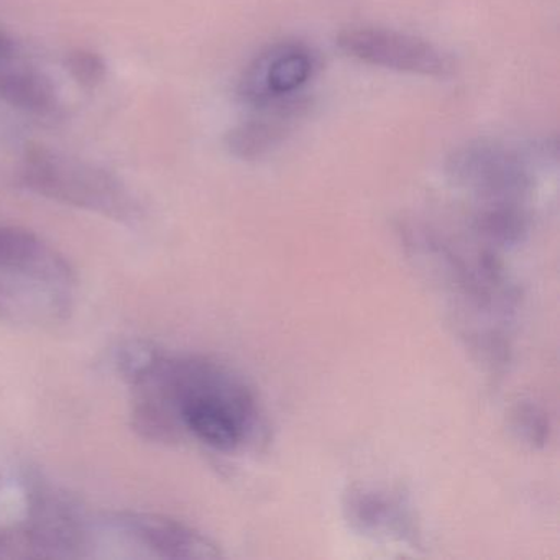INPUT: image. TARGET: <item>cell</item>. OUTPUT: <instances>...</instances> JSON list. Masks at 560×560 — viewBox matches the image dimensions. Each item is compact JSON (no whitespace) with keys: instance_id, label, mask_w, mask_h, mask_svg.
Returning a JSON list of instances; mask_svg holds the SVG:
<instances>
[{"instance_id":"obj_4","label":"cell","mask_w":560,"mask_h":560,"mask_svg":"<svg viewBox=\"0 0 560 560\" xmlns=\"http://www.w3.org/2000/svg\"><path fill=\"white\" fill-rule=\"evenodd\" d=\"M337 45L349 57L386 70L424 77H444L452 70L448 58L428 42L385 28L343 31Z\"/></svg>"},{"instance_id":"obj_10","label":"cell","mask_w":560,"mask_h":560,"mask_svg":"<svg viewBox=\"0 0 560 560\" xmlns=\"http://www.w3.org/2000/svg\"><path fill=\"white\" fill-rule=\"evenodd\" d=\"M513 429L520 439L533 447H542L549 441V418L542 408L530 401H523L514 408Z\"/></svg>"},{"instance_id":"obj_6","label":"cell","mask_w":560,"mask_h":560,"mask_svg":"<svg viewBox=\"0 0 560 560\" xmlns=\"http://www.w3.org/2000/svg\"><path fill=\"white\" fill-rule=\"evenodd\" d=\"M110 524L155 557L165 559H218L219 547L179 521L150 513H119Z\"/></svg>"},{"instance_id":"obj_8","label":"cell","mask_w":560,"mask_h":560,"mask_svg":"<svg viewBox=\"0 0 560 560\" xmlns=\"http://www.w3.org/2000/svg\"><path fill=\"white\" fill-rule=\"evenodd\" d=\"M350 520L362 533L378 537H396L402 542H416V524L401 498L385 491H353L347 504Z\"/></svg>"},{"instance_id":"obj_7","label":"cell","mask_w":560,"mask_h":560,"mask_svg":"<svg viewBox=\"0 0 560 560\" xmlns=\"http://www.w3.org/2000/svg\"><path fill=\"white\" fill-rule=\"evenodd\" d=\"M255 109L252 119L229 133V150L238 159H257L278 145L300 119L303 107L300 101L280 100Z\"/></svg>"},{"instance_id":"obj_9","label":"cell","mask_w":560,"mask_h":560,"mask_svg":"<svg viewBox=\"0 0 560 560\" xmlns=\"http://www.w3.org/2000/svg\"><path fill=\"white\" fill-rule=\"evenodd\" d=\"M0 100L38 116L55 113L58 107L50 78L34 68H0Z\"/></svg>"},{"instance_id":"obj_12","label":"cell","mask_w":560,"mask_h":560,"mask_svg":"<svg viewBox=\"0 0 560 560\" xmlns=\"http://www.w3.org/2000/svg\"><path fill=\"white\" fill-rule=\"evenodd\" d=\"M4 54V47H2V42H0V57Z\"/></svg>"},{"instance_id":"obj_1","label":"cell","mask_w":560,"mask_h":560,"mask_svg":"<svg viewBox=\"0 0 560 560\" xmlns=\"http://www.w3.org/2000/svg\"><path fill=\"white\" fill-rule=\"evenodd\" d=\"M70 261L34 232L0 225V319L55 324L73 310Z\"/></svg>"},{"instance_id":"obj_11","label":"cell","mask_w":560,"mask_h":560,"mask_svg":"<svg viewBox=\"0 0 560 560\" xmlns=\"http://www.w3.org/2000/svg\"><path fill=\"white\" fill-rule=\"evenodd\" d=\"M67 70L80 86L94 90L106 80L107 65L91 50H74L67 57Z\"/></svg>"},{"instance_id":"obj_2","label":"cell","mask_w":560,"mask_h":560,"mask_svg":"<svg viewBox=\"0 0 560 560\" xmlns=\"http://www.w3.org/2000/svg\"><path fill=\"white\" fill-rule=\"evenodd\" d=\"M21 183L44 198L116 221L133 222L139 218V206L116 176L42 147L28 150L25 155Z\"/></svg>"},{"instance_id":"obj_5","label":"cell","mask_w":560,"mask_h":560,"mask_svg":"<svg viewBox=\"0 0 560 560\" xmlns=\"http://www.w3.org/2000/svg\"><path fill=\"white\" fill-rule=\"evenodd\" d=\"M313 55L301 45L268 48L248 65L238 84V94L252 107L265 106L291 97L311 80Z\"/></svg>"},{"instance_id":"obj_3","label":"cell","mask_w":560,"mask_h":560,"mask_svg":"<svg viewBox=\"0 0 560 560\" xmlns=\"http://www.w3.org/2000/svg\"><path fill=\"white\" fill-rule=\"evenodd\" d=\"M448 176L477 206H527L534 176L526 156L500 142L468 143L448 160Z\"/></svg>"}]
</instances>
